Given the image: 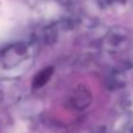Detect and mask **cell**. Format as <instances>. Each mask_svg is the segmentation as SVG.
<instances>
[{
    "mask_svg": "<svg viewBox=\"0 0 133 133\" xmlns=\"http://www.w3.org/2000/svg\"><path fill=\"white\" fill-rule=\"evenodd\" d=\"M120 133H133V118H131L129 122H126V124L123 126Z\"/></svg>",
    "mask_w": 133,
    "mask_h": 133,
    "instance_id": "5",
    "label": "cell"
},
{
    "mask_svg": "<svg viewBox=\"0 0 133 133\" xmlns=\"http://www.w3.org/2000/svg\"><path fill=\"white\" fill-rule=\"evenodd\" d=\"M94 133H110V131H109V129L105 126H99V127L95 129Z\"/></svg>",
    "mask_w": 133,
    "mask_h": 133,
    "instance_id": "6",
    "label": "cell"
},
{
    "mask_svg": "<svg viewBox=\"0 0 133 133\" xmlns=\"http://www.w3.org/2000/svg\"><path fill=\"white\" fill-rule=\"evenodd\" d=\"M92 101V95L90 90L84 85H78L72 90L68 97L69 108L74 110H84L90 105Z\"/></svg>",
    "mask_w": 133,
    "mask_h": 133,
    "instance_id": "3",
    "label": "cell"
},
{
    "mask_svg": "<svg viewBox=\"0 0 133 133\" xmlns=\"http://www.w3.org/2000/svg\"><path fill=\"white\" fill-rule=\"evenodd\" d=\"M108 1L111 4H124L126 0H108Z\"/></svg>",
    "mask_w": 133,
    "mask_h": 133,
    "instance_id": "7",
    "label": "cell"
},
{
    "mask_svg": "<svg viewBox=\"0 0 133 133\" xmlns=\"http://www.w3.org/2000/svg\"><path fill=\"white\" fill-rule=\"evenodd\" d=\"M53 72H54L53 66H47V68H43L42 70H40L33 78V88L34 89H40V88L44 87L51 78Z\"/></svg>",
    "mask_w": 133,
    "mask_h": 133,
    "instance_id": "4",
    "label": "cell"
},
{
    "mask_svg": "<svg viewBox=\"0 0 133 133\" xmlns=\"http://www.w3.org/2000/svg\"><path fill=\"white\" fill-rule=\"evenodd\" d=\"M0 101H1V92H0Z\"/></svg>",
    "mask_w": 133,
    "mask_h": 133,
    "instance_id": "8",
    "label": "cell"
},
{
    "mask_svg": "<svg viewBox=\"0 0 133 133\" xmlns=\"http://www.w3.org/2000/svg\"><path fill=\"white\" fill-rule=\"evenodd\" d=\"M35 46L30 42H15L0 48V72L13 74L33 62Z\"/></svg>",
    "mask_w": 133,
    "mask_h": 133,
    "instance_id": "1",
    "label": "cell"
},
{
    "mask_svg": "<svg viewBox=\"0 0 133 133\" xmlns=\"http://www.w3.org/2000/svg\"><path fill=\"white\" fill-rule=\"evenodd\" d=\"M129 41L130 37L126 30L119 27H115L105 35L103 47L108 53L118 54L127 48Z\"/></svg>",
    "mask_w": 133,
    "mask_h": 133,
    "instance_id": "2",
    "label": "cell"
}]
</instances>
